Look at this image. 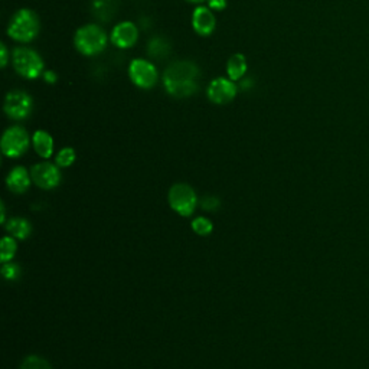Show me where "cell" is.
Returning a JSON list of instances; mask_svg holds the SVG:
<instances>
[{
	"label": "cell",
	"instance_id": "cell-14",
	"mask_svg": "<svg viewBox=\"0 0 369 369\" xmlns=\"http://www.w3.org/2000/svg\"><path fill=\"white\" fill-rule=\"evenodd\" d=\"M33 147L36 150V153L40 154L41 158L44 159H49L54 153V139L49 133H47L45 130H38L35 131L33 138Z\"/></svg>",
	"mask_w": 369,
	"mask_h": 369
},
{
	"label": "cell",
	"instance_id": "cell-25",
	"mask_svg": "<svg viewBox=\"0 0 369 369\" xmlns=\"http://www.w3.org/2000/svg\"><path fill=\"white\" fill-rule=\"evenodd\" d=\"M227 0H208V6L211 10H224L227 9Z\"/></svg>",
	"mask_w": 369,
	"mask_h": 369
},
{
	"label": "cell",
	"instance_id": "cell-11",
	"mask_svg": "<svg viewBox=\"0 0 369 369\" xmlns=\"http://www.w3.org/2000/svg\"><path fill=\"white\" fill-rule=\"evenodd\" d=\"M110 41L120 49H127L139 41V28L133 22H120L111 31Z\"/></svg>",
	"mask_w": 369,
	"mask_h": 369
},
{
	"label": "cell",
	"instance_id": "cell-4",
	"mask_svg": "<svg viewBox=\"0 0 369 369\" xmlns=\"http://www.w3.org/2000/svg\"><path fill=\"white\" fill-rule=\"evenodd\" d=\"M12 61L15 71L26 80H35L45 72V64L42 56L31 48L26 47L15 48Z\"/></svg>",
	"mask_w": 369,
	"mask_h": 369
},
{
	"label": "cell",
	"instance_id": "cell-10",
	"mask_svg": "<svg viewBox=\"0 0 369 369\" xmlns=\"http://www.w3.org/2000/svg\"><path fill=\"white\" fill-rule=\"evenodd\" d=\"M31 178L42 189H54L61 182V172L55 165L44 162V163H38L32 167Z\"/></svg>",
	"mask_w": 369,
	"mask_h": 369
},
{
	"label": "cell",
	"instance_id": "cell-17",
	"mask_svg": "<svg viewBox=\"0 0 369 369\" xmlns=\"http://www.w3.org/2000/svg\"><path fill=\"white\" fill-rule=\"evenodd\" d=\"M6 229L10 232V234L19 240H26L31 232H32V225L29 221L24 218H13L8 222Z\"/></svg>",
	"mask_w": 369,
	"mask_h": 369
},
{
	"label": "cell",
	"instance_id": "cell-2",
	"mask_svg": "<svg viewBox=\"0 0 369 369\" xmlns=\"http://www.w3.org/2000/svg\"><path fill=\"white\" fill-rule=\"evenodd\" d=\"M40 17L32 9H19L10 19L8 26V35L16 42L28 44L33 41L40 33Z\"/></svg>",
	"mask_w": 369,
	"mask_h": 369
},
{
	"label": "cell",
	"instance_id": "cell-7",
	"mask_svg": "<svg viewBox=\"0 0 369 369\" xmlns=\"http://www.w3.org/2000/svg\"><path fill=\"white\" fill-rule=\"evenodd\" d=\"M169 204L182 217H190L197 208V195L189 185L178 183L169 192Z\"/></svg>",
	"mask_w": 369,
	"mask_h": 369
},
{
	"label": "cell",
	"instance_id": "cell-3",
	"mask_svg": "<svg viewBox=\"0 0 369 369\" xmlns=\"http://www.w3.org/2000/svg\"><path fill=\"white\" fill-rule=\"evenodd\" d=\"M107 33L99 25H85L76 29L74 35V45L80 54L85 56H94L101 54L107 47Z\"/></svg>",
	"mask_w": 369,
	"mask_h": 369
},
{
	"label": "cell",
	"instance_id": "cell-13",
	"mask_svg": "<svg viewBox=\"0 0 369 369\" xmlns=\"http://www.w3.org/2000/svg\"><path fill=\"white\" fill-rule=\"evenodd\" d=\"M31 177L29 173L25 167L22 166H17L15 167L10 173L9 177L6 179V183H8V188L15 192V193H24L28 190L29 185H31Z\"/></svg>",
	"mask_w": 369,
	"mask_h": 369
},
{
	"label": "cell",
	"instance_id": "cell-21",
	"mask_svg": "<svg viewBox=\"0 0 369 369\" xmlns=\"http://www.w3.org/2000/svg\"><path fill=\"white\" fill-rule=\"evenodd\" d=\"M212 222L204 217H199L197 220H193L192 222V229L197 232L199 236H208L212 232Z\"/></svg>",
	"mask_w": 369,
	"mask_h": 369
},
{
	"label": "cell",
	"instance_id": "cell-27",
	"mask_svg": "<svg viewBox=\"0 0 369 369\" xmlns=\"http://www.w3.org/2000/svg\"><path fill=\"white\" fill-rule=\"evenodd\" d=\"M44 79H45V81L48 84H55L58 81V74L55 71H52V69H48V71L44 72Z\"/></svg>",
	"mask_w": 369,
	"mask_h": 369
},
{
	"label": "cell",
	"instance_id": "cell-12",
	"mask_svg": "<svg viewBox=\"0 0 369 369\" xmlns=\"http://www.w3.org/2000/svg\"><path fill=\"white\" fill-rule=\"evenodd\" d=\"M192 28L201 36H209L217 28V19L209 8L198 6L192 13Z\"/></svg>",
	"mask_w": 369,
	"mask_h": 369
},
{
	"label": "cell",
	"instance_id": "cell-22",
	"mask_svg": "<svg viewBox=\"0 0 369 369\" xmlns=\"http://www.w3.org/2000/svg\"><path fill=\"white\" fill-rule=\"evenodd\" d=\"M21 369H52V368L45 359L40 356H28L24 361Z\"/></svg>",
	"mask_w": 369,
	"mask_h": 369
},
{
	"label": "cell",
	"instance_id": "cell-8",
	"mask_svg": "<svg viewBox=\"0 0 369 369\" xmlns=\"http://www.w3.org/2000/svg\"><path fill=\"white\" fill-rule=\"evenodd\" d=\"M29 147V134L21 126L9 127L2 138V151L8 158H19Z\"/></svg>",
	"mask_w": 369,
	"mask_h": 369
},
{
	"label": "cell",
	"instance_id": "cell-16",
	"mask_svg": "<svg viewBox=\"0 0 369 369\" xmlns=\"http://www.w3.org/2000/svg\"><path fill=\"white\" fill-rule=\"evenodd\" d=\"M170 52V44L161 36H154L147 44V54L154 60H163Z\"/></svg>",
	"mask_w": 369,
	"mask_h": 369
},
{
	"label": "cell",
	"instance_id": "cell-28",
	"mask_svg": "<svg viewBox=\"0 0 369 369\" xmlns=\"http://www.w3.org/2000/svg\"><path fill=\"white\" fill-rule=\"evenodd\" d=\"M0 206H2V213H0V221H2V224H5V205L2 204Z\"/></svg>",
	"mask_w": 369,
	"mask_h": 369
},
{
	"label": "cell",
	"instance_id": "cell-24",
	"mask_svg": "<svg viewBox=\"0 0 369 369\" xmlns=\"http://www.w3.org/2000/svg\"><path fill=\"white\" fill-rule=\"evenodd\" d=\"M221 202L220 199L213 198V197H205L202 201H201V206L205 209V211H217L220 208Z\"/></svg>",
	"mask_w": 369,
	"mask_h": 369
},
{
	"label": "cell",
	"instance_id": "cell-20",
	"mask_svg": "<svg viewBox=\"0 0 369 369\" xmlns=\"http://www.w3.org/2000/svg\"><path fill=\"white\" fill-rule=\"evenodd\" d=\"M75 150L71 147H64L56 156V165L60 167H68L75 162Z\"/></svg>",
	"mask_w": 369,
	"mask_h": 369
},
{
	"label": "cell",
	"instance_id": "cell-23",
	"mask_svg": "<svg viewBox=\"0 0 369 369\" xmlns=\"http://www.w3.org/2000/svg\"><path fill=\"white\" fill-rule=\"evenodd\" d=\"M2 274H3V277L8 279V280H16L19 276H21V267H19L17 264L9 263V264L3 265V268H2Z\"/></svg>",
	"mask_w": 369,
	"mask_h": 369
},
{
	"label": "cell",
	"instance_id": "cell-19",
	"mask_svg": "<svg viewBox=\"0 0 369 369\" xmlns=\"http://www.w3.org/2000/svg\"><path fill=\"white\" fill-rule=\"evenodd\" d=\"M16 252V243L10 237H5L2 240V244H0V260L3 263H8L9 260L13 259Z\"/></svg>",
	"mask_w": 369,
	"mask_h": 369
},
{
	"label": "cell",
	"instance_id": "cell-26",
	"mask_svg": "<svg viewBox=\"0 0 369 369\" xmlns=\"http://www.w3.org/2000/svg\"><path fill=\"white\" fill-rule=\"evenodd\" d=\"M8 61H9V52H8L6 45L2 44L0 45V65H2V68L8 65Z\"/></svg>",
	"mask_w": 369,
	"mask_h": 369
},
{
	"label": "cell",
	"instance_id": "cell-5",
	"mask_svg": "<svg viewBox=\"0 0 369 369\" xmlns=\"http://www.w3.org/2000/svg\"><path fill=\"white\" fill-rule=\"evenodd\" d=\"M129 76L131 83L142 90H150L158 84L159 72L147 60H133L129 65Z\"/></svg>",
	"mask_w": 369,
	"mask_h": 369
},
{
	"label": "cell",
	"instance_id": "cell-9",
	"mask_svg": "<svg viewBox=\"0 0 369 369\" xmlns=\"http://www.w3.org/2000/svg\"><path fill=\"white\" fill-rule=\"evenodd\" d=\"M237 94H238V87L236 85V83L229 79H224V76L212 80L206 90L209 101L218 106H225L231 103L236 99Z\"/></svg>",
	"mask_w": 369,
	"mask_h": 369
},
{
	"label": "cell",
	"instance_id": "cell-15",
	"mask_svg": "<svg viewBox=\"0 0 369 369\" xmlns=\"http://www.w3.org/2000/svg\"><path fill=\"white\" fill-rule=\"evenodd\" d=\"M247 60L243 54H234L227 63V75L232 81H238L247 72Z\"/></svg>",
	"mask_w": 369,
	"mask_h": 369
},
{
	"label": "cell",
	"instance_id": "cell-1",
	"mask_svg": "<svg viewBox=\"0 0 369 369\" xmlns=\"http://www.w3.org/2000/svg\"><path fill=\"white\" fill-rule=\"evenodd\" d=\"M199 68L192 61H177L163 72V85L174 99H186L199 88Z\"/></svg>",
	"mask_w": 369,
	"mask_h": 369
},
{
	"label": "cell",
	"instance_id": "cell-6",
	"mask_svg": "<svg viewBox=\"0 0 369 369\" xmlns=\"http://www.w3.org/2000/svg\"><path fill=\"white\" fill-rule=\"evenodd\" d=\"M5 113L12 120H25L28 119L33 110L32 97L21 90H15L8 92L5 99Z\"/></svg>",
	"mask_w": 369,
	"mask_h": 369
},
{
	"label": "cell",
	"instance_id": "cell-18",
	"mask_svg": "<svg viewBox=\"0 0 369 369\" xmlns=\"http://www.w3.org/2000/svg\"><path fill=\"white\" fill-rule=\"evenodd\" d=\"M117 3V0H94L92 2V9H94V15L101 19V21H110L113 17Z\"/></svg>",
	"mask_w": 369,
	"mask_h": 369
},
{
	"label": "cell",
	"instance_id": "cell-29",
	"mask_svg": "<svg viewBox=\"0 0 369 369\" xmlns=\"http://www.w3.org/2000/svg\"><path fill=\"white\" fill-rule=\"evenodd\" d=\"M188 2H190V3H204L205 0H188Z\"/></svg>",
	"mask_w": 369,
	"mask_h": 369
}]
</instances>
